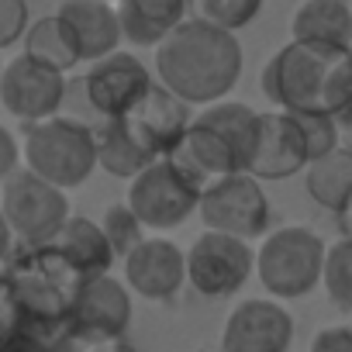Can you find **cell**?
<instances>
[{
    "instance_id": "7a4b0ae2",
    "label": "cell",
    "mask_w": 352,
    "mask_h": 352,
    "mask_svg": "<svg viewBox=\"0 0 352 352\" xmlns=\"http://www.w3.org/2000/svg\"><path fill=\"white\" fill-rule=\"evenodd\" d=\"M259 83L273 111H324L338 118L352 97V49L290 38L270 56Z\"/></svg>"
},
{
    "instance_id": "2e32d148",
    "label": "cell",
    "mask_w": 352,
    "mask_h": 352,
    "mask_svg": "<svg viewBox=\"0 0 352 352\" xmlns=\"http://www.w3.org/2000/svg\"><path fill=\"white\" fill-rule=\"evenodd\" d=\"M80 52L83 63H100L111 52H118L124 32H121V14L107 0H63L56 11Z\"/></svg>"
},
{
    "instance_id": "3957f363",
    "label": "cell",
    "mask_w": 352,
    "mask_h": 352,
    "mask_svg": "<svg viewBox=\"0 0 352 352\" xmlns=\"http://www.w3.org/2000/svg\"><path fill=\"white\" fill-rule=\"evenodd\" d=\"M83 276L52 245H21L4 270V331H66V318Z\"/></svg>"
},
{
    "instance_id": "5bb4252c",
    "label": "cell",
    "mask_w": 352,
    "mask_h": 352,
    "mask_svg": "<svg viewBox=\"0 0 352 352\" xmlns=\"http://www.w3.org/2000/svg\"><path fill=\"white\" fill-rule=\"evenodd\" d=\"M121 270L135 297L169 300L187 283V252L162 235H148L121 259Z\"/></svg>"
},
{
    "instance_id": "4316f807",
    "label": "cell",
    "mask_w": 352,
    "mask_h": 352,
    "mask_svg": "<svg viewBox=\"0 0 352 352\" xmlns=\"http://www.w3.org/2000/svg\"><path fill=\"white\" fill-rule=\"evenodd\" d=\"M190 11L225 32H242L259 18L263 0H190Z\"/></svg>"
},
{
    "instance_id": "603a6c76",
    "label": "cell",
    "mask_w": 352,
    "mask_h": 352,
    "mask_svg": "<svg viewBox=\"0 0 352 352\" xmlns=\"http://www.w3.org/2000/svg\"><path fill=\"white\" fill-rule=\"evenodd\" d=\"M304 190L324 211L342 214L352 204V152L335 148L324 159H314L304 169Z\"/></svg>"
},
{
    "instance_id": "ba28073f",
    "label": "cell",
    "mask_w": 352,
    "mask_h": 352,
    "mask_svg": "<svg viewBox=\"0 0 352 352\" xmlns=\"http://www.w3.org/2000/svg\"><path fill=\"white\" fill-rule=\"evenodd\" d=\"M263 180L252 173H232L221 180L204 187L201 211L197 218L204 221L208 232H225L235 239H263L270 235V201L266 190L259 187Z\"/></svg>"
},
{
    "instance_id": "9c48e42d",
    "label": "cell",
    "mask_w": 352,
    "mask_h": 352,
    "mask_svg": "<svg viewBox=\"0 0 352 352\" xmlns=\"http://www.w3.org/2000/svg\"><path fill=\"white\" fill-rule=\"evenodd\" d=\"M252 273H256V249L245 239L204 228L187 249V283L208 300L235 297Z\"/></svg>"
},
{
    "instance_id": "836d02e7",
    "label": "cell",
    "mask_w": 352,
    "mask_h": 352,
    "mask_svg": "<svg viewBox=\"0 0 352 352\" xmlns=\"http://www.w3.org/2000/svg\"><path fill=\"white\" fill-rule=\"evenodd\" d=\"M94 352H138L135 345H128L124 338H118V342H104V345H90Z\"/></svg>"
},
{
    "instance_id": "ac0fdd59",
    "label": "cell",
    "mask_w": 352,
    "mask_h": 352,
    "mask_svg": "<svg viewBox=\"0 0 352 352\" xmlns=\"http://www.w3.org/2000/svg\"><path fill=\"white\" fill-rule=\"evenodd\" d=\"M97 152H100V169L118 180H135L138 173H145L155 159H162L145 135L138 131V124L131 118H111L97 128Z\"/></svg>"
},
{
    "instance_id": "1f68e13d",
    "label": "cell",
    "mask_w": 352,
    "mask_h": 352,
    "mask_svg": "<svg viewBox=\"0 0 352 352\" xmlns=\"http://www.w3.org/2000/svg\"><path fill=\"white\" fill-rule=\"evenodd\" d=\"M0 180H8L11 173L25 169V145H18L11 128H0Z\"/></svg>"
},
{
    "instance_id": "9a60e30c",
    "label": "cell",
    "mask_w": 352,
    "mask_h": 352,
    "mask_svg": "<svg viewBox=\"0 0 352 352\" xmlns=\"http://www.w3.org/2000/svg\"><path fill=\"white\" fill-rule=\"evenodd\" d=\"M311 166L307 142L300 135V124L290 111H263L259 124V145L252 159V176L259 180H290Z\"/></svg>"
},
{
    "instance_id": "d4e9b609",
    "label": "cell",
    "mask_w": 352,
    "mask_h": 352,
    "mask_svg": "<svg viewBox=\"0 0 352 352\" xmlns=\"http://www.w3.org/2000/svg\"><path fill=\"white\" fill-rule=\"evenodd\" d=\"M25 56H32V59H38V63H45L59 73H69L83 63L59 14H45V18L32 21V28L25 35Z\"/></svg>"
},
{
    "instance_id": "7c38bea8",
    "label": "cell",
    "mask_w": 352,
    "mask_h": 352,
    "mask_svg": "<svg viewBox=\"0 0 352 352\" xmlns=\"http://www.w3.org/2000/svg\"><path fill=\"white\" fill-rule=\"evenodd\" d=\"M155 87L148 66L131 56V52H111L107 59L100 63H90L87 76H83V94H87V104L104 118H128L145 97L148 90Z\"/></svg>"
},
{
    "instance_id": "4fadbf2b",
    "label": "cell",
    "mask_w": 352,
    "mask_h": 352,
    "mask_svg": "<svg viewBox=\"0 0 352 352\" xmlns=\"http://www.w3.org/2000/svg\"><path fill=\"white\" fill-rule=\"evenodd\" d=\"M290 345L294 318L280 300L270 297H249L235 304L221 331V352H290Z\"/></svg>"
},
{
    "instance_id": "d6986e66",
    "label": "cell",
    "mask_w": 352,
    "mask_h": 352,
    "mask_svg": "<svg viewBox=\"0 0 352 352\" xmlns=\"http://www.w3.org/2000/svg\"><path fill=\"white\" fill-rule=\"evenodd\" d=\"M169 155L180 162L190 176H197L204 187L214 184V180H221V176L245 173L242 162H239V155H235V148L228 145V138H225L218 128L204 124L201 118H194L187 138L180 142V148L169 152Z\"/></svg>"
},
{
    "instance_id": "277c9868",
    "label": "cell",
    "mask_w": 352,
    "mask_h": 352,
    "mask_svg": "<svg viewBox=\"0 0 352 352\" xmlns=\"http://www.w3.org/2000/svg\"><path fill=\"white\" fill-rule=\"evenodd\" d=\"M21 145H25V166L63 190L83 187L90 173L100 166L97 131L76 118L56 114L49 121L25 124Z\"/></svg>"
},
{
    "instance_id": "f1b7e54d",
    "label": "cell",
    "mask_w": 352,
    "mask_h": 352,
    "mask_svg": "<svg viewBox=\"0 0 352 352\" xmlns=\"http://www.w3.org/2000/svg\"><path fill=\"white\" fill-rule=\"evenodd\" d=\"M290 114H294V111H290ZM294 118H297L300 135H304V142H307L311 162H314V159H324V155L335 152V148H342V145H338V128H342V121H338L335 114H324V111H297Z\"/></svg>"
},
{
    "instance_id": "30bf717a",
    "label": "cell",
    "mask_w": 352,
    "mask_h": 352,
    "mask_svg": "<svg viewBox=\"0 0 352 352\" xmlns=\"http://www.w3.org/2000/svg\"><path fill=\"white\" fill-rule=\"evenodd\" d=\"M131 324V287L111 273L83 280L69 318H66V335L83 342V345H104L124 338Z\"/></svg>"
},
{
    "instance_id": "5b68a950",
    "label": "cell",
    "mask_w": 352,
    "mask_h": 352,
    "mask_svg": "<svg viewBox=\"0 0 352 352\" xmlns=\"http://www.w3.org/2000/svg\"><path fill=\"white\" fill-rule=\"evenodd\" d=\"M324 259H328V245L318 232L304 225H283L270 232L256 249V276L270 297L297 300L321 283Z\"/></svg>"
},
{
    "instance_id": "8992f818",
    "label": "cell",
    "mask_w": 352,
    "mask_h": 352,
    "mask_svg": "<svg viewBox=\"0 0 352 352\" xmlns=\"http://www.w3.org/2000/svg\"><path fill=\"white\" fill-rule=\"evenodd\" d=\"M0 214H4L8 239L21 245H49L73 218L66 190L42 180L28 166L0 184Z\"/></svg>"
},
{
    "instance_id": "484cf974",
    "label": "cell",
    "mask_w": 352,
    "mask_h": 352,
    "mask_svg": "<svg viewBox=\"0 0 352 352\" xmlns=\"http://www.w3.org/2000/svg\"><path fill=\"white\" fill-rule=\"evenodd\" d=\"M321 287H324V294H328V300L335 307L352 311V235H345L335 245H328Z\"/></svg>"
},
{
    "instance_id": "f546056e",
    "label": "cell",
    "mask_w": 352,
    "mask_h": 352,
    "mask_svg": "<svg viewBox=\"0 0 352 352\" xmlns=\"http://www.w3.org/2000/svg\"><path fill=\"white\" fill-rule=\"evenodd\" d=\"M28 4L25 0H0V45L11 49L28 35Z\"/></svg>"
},
{
    "instance_id": "d6a6232c",
    "label": "cell",
    "mask_w": 352,
    "mask_h": 352,
    "mask_svg": "<svg viewBox=\"0 0 352 352\" xmlns=\"http://www.w3.org/2000/svg\"><path fill=\"white\" fill-rule=\"evenodd\" d=\"M311 352H352V328L345 324H328L314 335Z\"/></svg>"
},
{
    "instance_id": "e575fe53",
    "label": "cell",
    "mask_w": 352,
    "mask_h": 352,
    "mask_svg": "<svg viewBox=\"0 0 352 352\" xmlns=\"http://www.w3.org/2000/svg\"><path fill=\"white\" fill-rule=\"evenodd\" d=\"M338 121H342V128H352V97H349V104L342 107V114H338Z\"/></svg>"
},
{
    "instance_id": "ffe728a7",
    "label": "cell",
    "mask_w": 352,
    "mask_h": 352,
    "mask_svg": "<svg viewBox=\"0 0 352 352\" xmlns=\"http://www.w3.org/2000/svg\"><path fill=\"white\" fill-rule=\"evenodd\" d=\"M49 245H52L83 280H94V276L111 273V266H114V259H118V252H114V245H111L104 225H100V221H90V218H83V214H73V218L63 225V232H59Z\"/></svg>"
},
{
    "instance_id": "e0dca14e",
    "label": "cell",
    "mask_w": 352,
    "mask_h": 352,
    "mask_svg": "<svg viewBox=\"0 0 352 352\" xmlns=\"http://www.w3.org/2000/svg\"><path fill=\"white\" fill-rule=\"evenodd\" d=\"M128 118L138 124V131L145 135V142H148L159 155H169V152L180 148V142L187 138V131H190V124H194L190 104L180 100L169 87H162L159 80H155V87L148 90V97H145Z\"/></svg>"
},
{
    "instance_id": "44dd1931",
    "label": "cell",
    "mask_w": 352,
    "mask_h": 352,
    "mask_svg": "<svg viewBox=\"0 0 352 352\" xmlns=\"http://www.w3.org/2000/svg\"><path fill=\"white\" fill-rule=\"evenodd\" d=\"M190 0H118L121 32L138 49H159L187 21Z\"/></svg>"
},
{
    "instance_id": "cb8c5ba5",
    "label": "cell",
    "mask_w": 352,
    "mask_h": 352,
    "mask_svg": "<svg viewBox=\"0 0 352 352\" xmlns=\"http://www.w3.org/2000/svg\"><path fill=\"white\" fill-rule=\"evenodd\" d=\"M204 124L218 128L228 145L235 148L242 169L249 173L252 169V159H256V145H259V124H263V111H252L249 104H239V100H218L211 107H204L197 114Z\"/></svg>"
},
{
    "instance_id": "6da1fadb",
    "label": "cell",
    "mask_w": 352,
    "mask_h": 352,
    "mask_svg": "<svg viewBox=\"0 0 352 352\" xmlns=\"http://www.w3.org/2000/svg\"><path fill=\"white\" fill-rule=\"evenodd\" d=\"M155 76L187 104L225 100L242 76V45L235 32H225L204 18H187L159 49Z\"/></svg>"
},
{
    "instance_id": "8fae6325",
    "label": "cell",
    "mask_w": 352,
    "mask_h": 352,
    "mask_svg": "<svg viewBox=\"0 0 352 352\" xmlns=\"http://www.w3.org/2000/svg\"><path fill=\"white\" fill-rule=\"evenodd\" d=\"M66 100V73L32 59V56H14L4 66V76H0V104L4 111L25 124L35 121H49L59 114Z\"/></svg>"
},
{
    "instance_id": "d590c367",
    "label": "cell",
    "mask_w": 352,
    "mask_h": 352,
    "mask_svg": "<svg viewBox=\"0 0 352 352\" xmlns=\"http://www.w3.org/2000/svg\"><path fill=\"white\" fill-rule=\"evenodd\" d=\"M342 225H345V232L352 235V204H349V208L342 211Z\"/></svg>"
},
{
    "instance_id": "7402d4cb",
    "label": "cell",
    "mask_w": 352,
    "mask_h": 352,
    "mask_svg": "<svg viewBox=\"0 0 352 352\" xmlns=\"http://www.w3.org/2000/svg\"><path fill=\"white\" fill-rule=\"evenodd\" d=\"M294 42L352 49V11L345 0H300L290 18Z\"/></svg>"
},
{
    "instance_id": "52a82bcc",
    "label": "cell",
    "mask_w": 352,
    "mask_h": 352,
    "mask_svg": "<svg viewBox=\"0 0 352 352\" xmlns=\"http://www.w3.org/2000/svg\"><path fill=\"white\" fill-rule=\"evenodd\" d=\"M204 184L190 176L173 155L155 159L145 173H138L128 184V204L152 232H173L180 228L190 214L201 211Z\"/></svg>"
},
{
    "instance_id": "83f0119b",
    "label": "cell",
    "mask_w": 352,
    "mask_h": 352,
    "mask_svg": "<svg viewBox=\"0 0 352 352\" xmlns=\"http://www.w3.org/2000/svg\"><path fill=\"white\" fill-rule=\"evenodd\" d=\"M100 225H104V232H107V239H111V245H114L118 259H124V256H128V252H131L138 242H145V239H148V235H145L142 218L131 211V204H128V201L111 204V208L104 211Z\"/></svg>"
},
{
    "instance_id": "4dcf8cb0",
    "label": "cell",
    "mask_w": 352,
    "mask_h": 352,
    "mask_svg": "<svg viewBox=\"0 0 352 352\" xmlns=\"http://www.w3.org/2000/svg\"><path fill=\"white\" fill-rule=\"evenodd\" d=\"M0 352H56V345L42 331L11 328V331H4V345H0Z\"/></svg>"
}]
</instances>
